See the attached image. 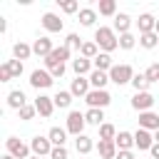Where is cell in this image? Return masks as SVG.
Instances as JSON below:
<instances>
[{"instance_id":"cell-1","label":"cell","mask_w":159,"mask_h":159,"mask_svg":"<svg viewBox=\"0 0 159 159\" xmlns=\"http://www.w3.org/2000/svg\"><path fill=\"white\" fill-rule=\"evenodd\" d=\"M94 42H97V47H99L102 52H107V55L119 47V37H117L114 27H97V30H94Z\"/></svg>"},{"instance_id":"cell-2","label":"cell","mask_w":159,"mask_h":159,"mask_svg":"<svg viewBox=\"0 0 159 159\" xmlns=\"http://www.w3.org/2000/svg\"><path fill=\"white\" fill-rule=\"evenodd\" d=\"M134 80V70H132V65H114L112 70H109V82H114V84H129Z\"/></svg>"},{"instance_id":"cell-3","label":"cell","mask_w":159,"mask_h":159,"mask_svg":"<svg viewBox=\"0 0 159 159\" xmlns=\"http://www.w3.org/2000/svg\"><path fill=\"white\" fill-rule=\"evenodd\" d=\"M5 147H7V154H12L15 159H30L32 154V149H30V144H25V142H20L17 137H7L5 139Z\"/></svg>"},{"instance_id":"cell-4","label":"cell","mask_w":159,"mask_h":159,"mask_svg":"<svg viewBox=\"0 0 159 159\" xmlns=\"http://www.w3.org/2000/svg\"><path fill=\"white\" fill-rule=\"evenodd\" d=\"M84 102L92 107V109H104L109 102H112V94L107 89H89V94L84 97Z\"/></svg>"},{"instance_id":"cell-5","label":"cell","mask_w":159,"mask_h":159,"mask_svg":"<svg viewBox=\"0 0 159 159\" xmlns=\"http://www.w3.org/2000/svg\"><path fill=\"white\" fill-rule=\"evenodd\" d=\"M84 124H87V119H84V114L82 112H77V109H72L70 114H67V132L70 134H75V137H80V134H84Z\"/></svg>"},{"instance_id":"cell-6","label":"cell","mask_w":159,"mask_h":159,"mask_svg":"<svg viewBox=\"0 0 159 159\" xmlns=\"http://www.w3.org/2000/svg\"><path fill=\"white\" fill-rule=\"evenodd\" d=\"M52 82H55V77L47 70H32L30 72V87H35V89H47V87H52Z\"/></svg>"},{"instance_id":"cell-7","label":"cell","mask_w":159,"mask_h":159,"mask_svg":"<svg viewBox=\"0 0 159 159\" xmlns=\"http://www.w3.org/2000/svg\"><path fill=\"white\" fill-rule=\"evenodd\" d=\"M70 55H72V52H70L65 45H62V47H55V50L45 57V67L50 70V67H55V65H65V62L70 60Z\"/></svg>"},{"instance_id":"cell-8","label":"cell","mask_w":159,"mask_h":159,"mask_svg":"<svg viewBox=\"0 0 159 159\" xmlns=\"http://www.w3.org/2000/svg\"><path fill=\"white\" fill-rule=\"evenodd\" d=\"M132 107H134L137 112H149V109L154 107V94H152V92H134Z\"/></svg>"},{"instance_id":"cell-9","label":"cell","mask_w":159,"mask_h":159,"mask_svg":"<svg viewBox=\"0 0 159 159\" xmlns=\"http://www.w3.org/2000/svg\"><path fill=\"white\" fill-rule=\"evenodd\" d=\"M30 149H32V154L35 157H50V152H52V142L47 139V137H32L30 139Z\"/></svg>"},{"instance_id":"cell-10","label":"cell","mask_w":159,"mask_h":159,"mask_svg":"<svg viewBox=\"0 0 159 159\" xmlns=\"http://www.w3.org/2000/svg\"><path fill=\"white\" fill-rule=\"evenodd\" d=\"M35 109H37L40 117H52V112H55V99L47 97V94H37V99H35Z\"/></svg>"},{"instance_id":"cell-11","label":"cell","mask_w":159,"mask_h":159,"mask_svg":"<svg viewBox=\"0 0 159 159\" xmlns=\"http://www.w3.org/2000/svg\"><path fill=\"white\" fill-rule=\"evenodd\" d=\"M134 147H137V149H152V147H154V134H152L149 129H142V127H139V129L134 132Z\"/></svg>"},{"instance_id":"cell-12","label":"cell","mask_w":159,"mask_h":159,"mask_svg":"<svg viewBox=\"0 0 159 159\" xmlns=\"http://www.w3.org/2000/svg\"><path fill=\"white\" fill-rule=\"evenodd\" d=\"M40 22H42V27L47 32H62V27H65V22L60 20V15H55V12H45Z\"/></svg>"},{"instance_id":"cell-13","label":"cell","mask_w":159,"mask_h":159,"mask_svg":"<svg viewBox=\"0 0 159 159\" xmlns=\"http://www.w3.org/2000/svg\"><path fill=\"white\" fill-rule=\"evenodd\" d=\"M89 77H75L72 80V84H70V92H72V97H87L89 94Z\"/></svg>"},{"instance_id":"cell-14","label":"cell","mask_w":159,"mask_h":159,"mask_svg":"<svg viewBox=\"0 0 159 159\" xmlns=\"http://www.w3.org/2000/svg\"><path fill=\"white\" fill-rule=\"evenodd\" d=\"M139 127L142 129H149V132H157L159 129V114L157 112H139Z\"/></svg>"},{"instance_id":"cell-15","label":"cell","mask_w":159,"mask_h":159,"mask_svg":"<svg viewBox=\"0 0 159 159\" xmlns=\"http://www.w3.org/2000/svg\"><path fill=\"white\" fill-rule=\"evenodd\" d=\"M52 50H55V45H52L50 37H37L32 42V55H37V57H47Z\"/></svg>"},{"instance_id":"cell-16","label":"cell","mask_w":159,"mask_h":159,"mask_svg":"<svg viewBox=\"0 0 159 159\" xmlns=\"http://www.w3.org/2000/svg\"><path fill=\"white\" fill-rule=\"evenodd\" d=\"M92 60H87V57H82V55H77V60H72V72L77 75V77H84V75H89L92 72Z\"/></svg>"},{"instance_id":"cell-17","label":"cell","mask_w":159,"mask_h":159,"mask_svg":"<svg viewBox=\"0 0 159 159\" xmlns=\"http://www.w3.org/2000/svg\"><path fill=\"white\" fill-rule=\"evenodd\" d=\"M25 104H27V97H25L22 89H12V92H7V107H10V109H17V112H20Z\"/></svg>"},{"instance_id":"cell-18","label":"cell","mask_w":159,"mask_h":159,"mask_svg":"<svg viewBox=\"0 0 159 159\" xmlns=\"http://www.w3.org/2000/svg\"><path fill=\"white\" fill-rule=\"evenodd\" d=\"M97 152H99V157L102 159H117V144L114 142H107V139H99L97 142Z\"/></svg>"},{"instance_id":"cell-19","label":"cell","mask_w":159,"mask_h":159,"mask_svg":"<svg viewBox=\"0 0 159 159\" xmlns=\"http://www.w3.org/2000/svg\"><path fill=\"white\" fill-rule=\"evenodd\" d=\"M137 25H139V35L154 32V27H157V17H154V15H149V12H144V15H139Z\"/></svg>"},{"instance_id":"cell-20","label":"cell","mask_w":159,"mask_h":159,"mask_svg":"<svg viewBox=\"0 0 159 159\" xmlns=\"http://www.w3.org/2000/svg\"><path fill=\"white\" fill-rule=\"evenodd\" d=\"M109 82V72H99V70H92L89 72V84L92 89H104Z\"/></svg>"},{"instance_id":"cell-21","label":"cell","mask_w":159,"mask_h":159,"mask_svg":"<svg viewBox=\"0 0 159 159\" xmlns=\"http://www.w3.org/2000/svg\"><path fill=\"white\" fill-rule=\"evenodd\" d=\"M75 149H77V154L87 157V154L94 149V142H92V137H87V134H80V137L75 139Z\"/></svg>"},{"instance_id":"cell-22","label":"cell","mask_w":159,"mask_h":159,"mask_svg":"<svg viewBox=\"0 0 159 159\" xmlns=\"http://www.w3.org/2000/svg\"><path fill=\"white\" fill-rule=\"evenodd\" d=\"M129 27H132V17L127 12H117L114 15V32L124 35V32H129Z\"/></svg>"},{"instance_id":"cell-23","label":"cell","mask_w":159,"mask_h":159,"mask_svg":"<svg viewBox=\"0 0 159 159\" xmlns=\"http://www.w3.org/2000/svg\"><path fill=\"white\" fill-rule=\"evenodd\" d=\"M92 65H94V70H99V72H109V70L114 67L112 55H107V52H99V55L92 60Z\"/></svg>"},{"instance_id":"cell-24","label":"cell","mask_w":159,"mask_h":159,"mask_svg":"<svg viewBox=\"0 0 159 159\" xmlns=\"http://www.w3.org/2000/svg\"><path fill=\"white\" fill-rule=\"evenodd\" d=\"M47 139L52 142V147H65V142H67V129H62V127H52V129L47 132Z\"/></svg>"},{"instance_id":"cell-25","label":"cell","mask_w":159,"mask_h":159,"mask_svg":"<svg viewBox=\"0 0 159 159\" xmlns=\"http://www.w3.org/2000/svg\"><path fill=\"white\" fill-rule=\"evenodd\" d=\"M30 55H32V45H27V42H22V40L12 45V57H15V60L22 62V60H27Z\"/></svg>"},{"instance_id":"cell-26","label":"cell","mask_w":159,"mask_h":159,"mask_svg":"<svg viewBox=\"0 0 159 159\" xmlns=\"http://www.w3.org/2000/svg\"><path fill=\"white\" fill-rule=\"evenodd\" d=\"M114 144H117L119 152H127V149L134 147V134H132V132H119L117 139H114Z\"/></svg>"},{"instance_id":"cell-27","label":"cell","mask_w":159,"mask_h":159,"mask_svg":"<svg viewBox=\"0 0 159 159\" xmlns=\"http://www.w3.org/2000/svg\"><path fill=\"white\" fill-rule=\"evenodd\" d=\"M84 119H87V124H94V127L99 129V127L104 124V109H92V107H89V109L84 112Z\"/></svg>"},{"instance_id":"cell-28","label":"cell","mask_w":159,"mask_h":159,"mask_svg":"<svg viewBox=\"0 0 159 159\" xmlns=\"http://www.w3.org/2000/svg\"><path fill=\"white\" fill-rule=\"evenodd\" d=\"M52 99H55V107H60V109H67V107L72 104V92H70V89H60V92H57Z\"/></svg>"},{"instance_id":"cell-29","label":"cell","mask_w":159,"mask_h":159,"mask_svg":"<svg viewBox=\"0 0 159 159\" xmlns=\"http://www.w3.org/2000/svg\"><path fill=\"white\" fill-rule=\"evenodd\" d=\"M94 20H97V10H92V7H82V10H80V25L92 27Z\"/></svg>"},{"instance_id":"cell-30","label":"cell","mask_w":159,"mask_h":159,"mask_svg":"<svg viewBox=\"0 0 159 159\" xmlns=\"http://www.w3.org/2000/svg\"><path fill=\"white\" fill-rule=\"evenodd\" d=\"M82 45H84V40H82L77 32H70V35L65 37V47H67L70 52H72V50H77V52H80V50H82Z\"/></svg>"},{"instance_id":"cell-31","label":"cell","mask_w":159,"mask_h":159,"mask_svg":"<svg viewBox=\"0 0 159 159\" xmlns=\"http://www.w3.org/2000/svg\"><path fill=\"white\" fill-rule=\"evenodd\" d=\"M117 134H119V132H117V127H114V124H109V122H104V124L99 127V139L114 142V139H117Z\"/></svg>"},{"instance_id":"cell-32","label":"cell","mask_w":159,"mask_h":159,"mask_svg":"<svg viewBox=\"0 0 159 159\" xmlns=\"http://www.w3.org/2000/svg\"><path fill=\"white\" fill-rule=\"evenodd\" d=\"M139 45H142L144 50H154V47L159 45V35H157V32H147V35H139Z\"/></svg>"},{"instance_id":"cell-33","label":"cell","mask_w":159,"mask_h":159,"mask_svg":"<svg viewBox=\"0 0 159 159\" xmlns=\"http://www.w3.org/2000/svg\"><path fill=\"white\" fill-rule=\"evenodd\" d=\"M149 80H147V75L144 72H139V75H134V80H132V87L137 89V92H149Z\"/></svg>"},{"instance_id":"cell-34","label":"cell","mask_w":159,"mask_h":159,"mask_svg":"<svg viewBox=\"0 0 159 159\" xmlns=\"http://www.w3.org/2000/svg\"><path fill=\"white\" fill-rule=\"evenodd\" d=\"M80 55H82V57H87V60H94V57L99 55L97 42H94V40H92V42H84V45H82V50H80Z\"/></svg>"},{"instance_id":"cell-35","label":"cell","mask_w":159,"mask_h":159,"mask_svg":"<svg viewBox=\"0 0 159 159\" xmlns=\"http://www.w3.org/2000/svg\"><path fill=\"white\" fill-rule=\"evenodd\" d=\"M99 15H107V17L117 15V2L114 0H99Z\"/></svg>"},{"instance_id":"cell-36","label":"cell","mask_w":159,"mask_h":159,"mask_svg":"<svg viewBox=\"0 0 159 159\" xmlns=\"http://www.w3.org/2000/svg\"><path fill=\"white\" fill-rule=\"evenodd\" d=\"M57 5H60V10L67 12V15H72V12L80 10V2H77V0H57Z\"/></svg>"},{"instance_id":"cell-37","label":"cell","mask_w":159,"mask_h":159,"mask_svg":"<svg viewBox=\"0 0 159 159\" xmlns=\"http://www.w3.org/2000/svg\"><path fill=\"white\" fill-rule=\"evenodd\" d=\"M137 45V37L132 35V32H124V35H119V47L122 50H132Z\"/></svg>"},{"instance_id":"cell-38","label":"cell","mask_w":159,"mask_h":159,"mask_svg":"<svg viewBox=\"0 0 159 159\" xmlns=\"http://www.w3.org/2000/svg\"><path fill=\"white\" fill-rule=\"evenodd\" d=\"M35 114H37V109H35V104H25V107H22V109L17 112V117H20L22 122H30V119H32Z\"/></svg>"},{"instance_id":"cell-39","label":"cell","mask_w":159,"mask_h":159,"mask_svg":"<svg viewBox=\"0 0 159 159\" xmlns=\"http://www.w3.org/2000/svg\"><path fill=\"white\" fill-rule=\"evenodd\" d=\"M144 75H147V80H149V82H159V62H152V65L147 67V72H144Z\"/></svg>"},{"instance_id":"cell-40","label":"cell","mask_w":159,"mask_h":159,"mask_svg":"<svg viewBox=\"0 0 159 159\" xmlns=\"http://www.w3.org/2000/svg\"><path fill=\"white\" fill-rule=\"evenodd\" d=\"M67 157H70L67 147H52V152H50V159H67Z\"/></svg>"},{"instance_id":"cell-41","label":"cell","mask_w":159,"mask_h":159,"mask_svg":"<svg viewBox=\"0 0 159 159\" xmlns=\"http://www.w3.org/2000/svg\"><path fill=\"white\" fill-rule=\"evenodd\" d=\"M10 80H12V70L7 62H2L0 65V82H10Z\"/></svg>"},{"instance_id":"cell-42","label":"cell","mask_w":159,"mask_h":159,"mask_svg":"<svg viewBox=\"0 0 159 159\" xmlns=\"http://www.w3.org/2000/svg\"><path fill=\"white\" fill-rule=\"evenodd\" d=\"M7 65H10V70H12V77H20V75H22V70H25L20 60H7Z\"/></svg>"},{"instance_id":"cell-43","label":"cell","mask_w":159,"mask_h":159,"mask_svg":"<svg viewBox=\"0 0 159 159\" xmlns=\"http://www.w3.org/2000/svg\"><path fill=\"white\" fill-rule=\"evenodd\" d=\"M65 70H67V67H65V65H55V67H50V70H47V72H50V75H52V77H55V80H57V77H62V75H65Z\"/></svg>"},{"instance_id":"cell-44","label":"cell","mask_w":159,"mask_h":159,"mask_svg":"<svg viewBox=\"0 0 159 159\" xmlns=\"http://www.w3.org/2000/svg\"><path fill=\"white\" fill-rule=\"evenodd\" d=\"M117 159H134V152L127 149V152H117Z\"/></svg>"},{"instance_id":"cell-45","label":"cell","mask_w":159,"mask_h":159,"mask_svg":"<svg viewBox=\"0 0 159 159\" xmlns=\"http://www.w3.org/2000/svg\"><path fill=\"white\" fill-rule=\"evenodd\" d=\"M149 152H152V157H154V159H159V142H154V147H152Z\"/></svg>"},{"instance_id":"cell-46","label":"cell","mask_w":159,"mask_h":159,"mask_svg":"<svg viewBox=\"0 0 159 159\" xmlns=\"http://www.w3.org/2000/svg\"><path fill=\"white\" fill-rule=\"evenodd\" d=\"M2 159H15V157H12V154H7V152H5V154H2Z\"/></svg>"},{"instance_id":"cell-47","label":"cell","mask_w":159,"mask_h":159,"mask_svg":"<svg viewBox=\"0 0 159 159\" xmlns=\"http://www.w3.org/2000/svg\"><path fill=\"white\" fill-rule=\"evenodd\" d=\"M154 142H159V129H157V132H154Z\"/></svg>"},{"instance_id":"cell-48","label":"cell","mask_w":159,"mask_h":159,"mask_svg":"<svg viewBox=\"0 0 159 159\" xmlns=\"http://www.w3.org/2000/svg\"><path fill=\"white\" fill-rule=\"evenodd\" d=\"M154 32H157V35H159V20H157V27H154Z\"/></svg>"},{"instance_id":"cell-49","label":"cell","mask_w":159,"mask_h":159,"mask_svg":"<svg viewBox=\"0 0 159 159\" xmlns=\"http://www.w3.org/2000/svg\"><path fill=\"white\" fill-rule=\"evenodd\" d=\"M30 159H40V157H35V154H32V157H30Z\"/></svg>"},{"instance_id":"cell-50","label":"cell","mask_w":159,"mask_h":159,"mask_svg":"<svg viewBox=\"0 0 159 159\" xmlns=\"http://www.w3.org/2000/svg\"><path fill=\"white\" fill-rule=\"evenodd\" d=\"M82 159H87V157H82Z\"/></svg>"}]
</instances>
